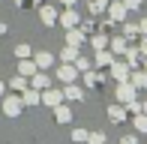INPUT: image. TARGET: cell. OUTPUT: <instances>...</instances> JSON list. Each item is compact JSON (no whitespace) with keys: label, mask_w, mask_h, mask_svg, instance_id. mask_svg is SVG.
I'll return each mask as SVG.
<instances>
[{"label":"cell","mask_w":147,"mask_h":144,"mask_svg":"<svg viewBox=\"0 0 147 144\" xmlns=\"http://www.w3.org/2000/svg\"><path fill=\"white\" fill-rule=\"evenodd\" d=\"M63 102V90H54V87H45L42 93H39V105H48V108H54Z\"/></svg>","instance_id":"1"},{"label":"cell","mask_w":147,"mask_h":144,"mask_svg":"<svg viewBox=\"0 0 147 144\" xmlns=\"http://www.w3.org/2000/svg\"><path fill=\"white\" fill-rule=\"evenodd\" d=\"M135 93L138 90L132 87V81H117V102L120 105H129V102L135 99Z\"/></svg>","instance_id":"2"},{"label":"cell","mask_w":147,"mask_h":144,"mask_svg":"<svg viewBox=\"0 0 147 144\" xmlns=\"http://www.w3.org/2000/svg\"><path fill=\"white\" fill-rule=\"evenodd\" d=\"M21 108H24L21 93H18V96H3V114H6V117H18V114H21Z\"/></svg>","instance_id":"3"},{"label":"cell","mask_w":147,"mask_h":144,"mask_svg":"<svg viewBox=\"0 0 147 144\" xmlns=\"http://www.w3.org/2000/svg\"><path fill=\"white\" fill-rule=\"evenodd\" d=\"M57 78H60L63 84H72V81L78 78V69H75V63H60V66H57Z\"/></svg>","instance_id":"4"},{"label":"cell","mask_w":147,"mask_h":144,"mask_svg":"<svg viewBox=\"0 0 147 144\" xmlns=\"http://www.w3.org/2000/svg\"><path fill=\"white\" fill-rule=\"evenodd\" d=\"M57 21L63 24L66 30H69V27H78V24H81V18H78V12H75V9H72V6H69V9H66L63 15H57Z\"/></svg>","instance_id":"5"},{"label":"cell","mask_w":147,"mask_h":144,"mask_svg":"<svg viewBox=\"0 0 147 144\" xmlns=\"http://www.w3.org/2000/svg\"><path fill=\"white\" fill-rule=\"evenodd\" d=\"M66 42H69V45H78V48H81V45L87 42V33H84L81 27H69V30H66Z\"/></svg>","instance_id":"6"},{"label":"cell","mask_w":147,"mask_h":144,"mask_svg":"<svg viewBox=\"0 0 147 144\" xmlns=\"http://www.w3.org/2000/svg\"><path fill=\"white\" fill-rule=\"evenodd\" d=\"M63 99H69V102H81V99H84V90L78 87L75 81H72V84H66V87H63Z\"/></svg>","instance_id":"7"},{"label":"cell","mask_w":147,"mask_h":144,"mask_svg":"<svg viewBox=\"0 0 147 144\" xmlns=\"http://www.w3.org/2000/svg\"><path fill=\"white\" fill-rule=\"evenodd\" d=\"M30 87H36V90H45V87H51V78L45 75L42 69H36V72L30 75Z\"/></svg>","instance_id":"8"},{"label":"cell","mask_w":147,"mask_h":144,"mask_svg":"<svg viewBox=\"0 0 147 144\" xmlns=\"http://www.w3.org/2000/svg\"><path fill=\"white\" fill-rule=\"evenodd\" d=\"M129 63H117V60H111V75L117 78V81H129Z\"/></svg>","instance_id":"9"},{"label":"cell","mask_w":147,"mask_h":144,"mask_svg":"<svg viewBox=\"0 0 147 144\" xmlns=\"http://www.w3.org/2000/svg\"><path fill=\"white\" fill-rule=\"evenodd\" d=\"M33 63H36L39 69H51V66H54V54H48V51H36V54H33Z\"/></svg>","instance_id":"10"},{"label":"cell","mask_w":147,"mask_h":144,"mask_svg":"<svg viewBox=\"0 0 147 144\" xmlns=\"http://www.w3.org/2000/svg\"><path fill=\"white\" fill-rule=\"evenodd\" d=\"M39 18H42L45 27H51V24H57V9L54 6H39Z\"/></svg>","instance_id":"11"},{"label":"cell","mask_w":147,"mask_h":144,"mask_svg":"<svg viewBox=\"0 0 147 144\" xmlns=\"http://www.w3.org/2000/svg\"><path fill=\"white\" fill-rule=\"evenodd\" d=\"M39 93H42V90H36V87H24V90H21L24 108H27V105H39Z\"/></svg>","instance_id":"12"},{"label":"cell","mask_w":147,"mask_h":144,"mask_svg":"<svg viewBox=\"0 0 147 144\" xmlns=\"http://www.w3.org/2000/svg\"><path fill=\"white\" fill-rule=\"evenodd\" d=\"M129 81H132V87H135V90H147V72H144V69L129 72Z\"/></svg>","instance_id":"13"},{"label":"cell","mask_w":147,"mask_h":144,"mask_svg":"<svg viewBox=\"0 0 147 144\" xmlns=\"http://www.w3.org/2000/svg\"><path fill=\"white\" fill-rule=\"evenodd\" d=\"M36 69H39V66L33 63V57H21V60H18V72H21L24 78H30V75H33Z\"/></svg>","instance_id":"14"},{"label":"cell","mask_w":147,"mask_h":144,"mask_svg":"<svg viewBox=\"0 0 147 144\" xmlns=\"http://www.w3.org/2000/svg\"><path fill=\"white\" fill-rule=\"evenodd\" d=\"M108 15L114 18V21H123V18H126V3H123V0L111 3V6H108Z\"/></svg>","instance_id":"15"},{"label":"cell","mask_w":147,"mask_h":144,"mask_svg":"<svg viewBox=\"0 0 147 144\" xmlns=\"http://www.w3.org/2000/svg\"><path fill=\"white\" fill-rule=\"evenodd\" d=\"M54 120H57V123H69V120H72L69 105H63V102H60V105H54Z\"/></svg>","instance_id":"16"},{"label":"cell","mask_w":147,"mask_h":144,"mask_svg":"<svg viewBox=\"0 0 147 144\" xmlns=\"http://www.w3.org/2000/svg\"><path fill=\"white\" fill-rule=\"evenodd\" d=\"M75 57H78V45L66 42V48H60V60L63 63H75Z\"/></svg>","instance_id":"17"},{"label":"cell","mask_w":147,"mask_h":144,"mask_svg":"<svg viewBox=\"0 0 147 144\" xmlns=\"http://www.w3.org/2000/svg\"><path fill=\"white\" fill-rule=\"evenodd\" d=\"M108 117H111V123H123L126 120V105H111Z\"/></svg>","instance_id":"18"},{"label":"cell","mask_w":147,"mask_h":144,"mask_svg":"<svg viewBox=\"0 0 147 144\" xmlns=\"http://www.w3.org/2000/svg\"><path fill=\"white\" fill-rule=\"evenodd\" d=\"M108 45H111V54H126V36H114V39H108Z\"/></svg>","instance_id":"19"},{"label":"cell","mask_w":147,"mask_h":144,"mask_svg":"<svg viewBox=\"0 0 147 144\" xmlns=\"http://www.w3.org/2000/svg\"><path fill=\"white\" fill-rule=\"evenodd\" d=\"M111 60H114V54H111L108 48H99L96 51V66H111Z\"/></svg>","instance_id":"20"},{"label":"cell","mask_w":147,"mask_h":144,"mask_svg":"<svg viewBox=\"0 0 147 144\" xmlns=\"http://www.w3.org/2000/svg\"><path fill=\"white\" fill-rule=\"evenodd\" d=\"M24 87H30V78H24V75H15L9 81V90H15V93H21Z\"/></svg>","instance_id":"21"},{"label":"cell","mask_w":147,"mask_h":144,"mask_svg":"<svg viewBox=\"0 0 147 144\" xmlns=\"http://www.w3.org/2000/svg\"><path fill=\"white\" fill-rule=\"evenodd\" d=\"M132 126H135L138 132H147V114H144V111H138V114L132 117Z\"/></svg>","instance_id":"22"},{"label":"cell","mask_w":147,"mask_h":144,"mask_svg":"<svg viewBox=\"0 0 147 144\" xmlns=\"http://www.w3.org/2000/svg\"><path fill=\"white\" fill-rule=\"evenodd\" d=\"M12 51H15V57H18V60H21V57H33V48H30V45H15V48H12Z\"/></svg>","instance_id":"23"},{"label":"cell","mask_w":147,"mask_h":144,"mask_svg":"<svg viewBox=\"0 0 147 144\" xmlns=\"http://www.w3.org/2000/svg\"><path fill=\"white\" fill-rule=\"evenodd\" d=\"M108 9V0H90V12L93 15H99V12Z\"/></svg>","instance_id":"24"},{"label":"cell","mask_w":147,"mask_h":144,"mask_svg":"<svg viewBox=\"0 0 147 144\" xmlns=\"http://www.w3.org/2000/svg\"><path fill=\"white\" fill-rule=\"evenodd\" d=\"M90 42H93V48H96V51H99V48H108V36H102V33H96Z\"/></svg>","instance_id":"25"},{"label":"cell","mask_w":147,"mask_h":144,"mask_svg":"<svg viewBox=\"0 0 147 144\" xmlns=\"http://www.w3.org/2000/svg\"><path fill=\"white\" fill-rule=\"evenodd\" d=\"M138 60H141V57H138V51H135V48H126V63H129V69L138 66Z\"/></svg>","instance_id":"26"},{"label":"cell","mask_w":147,"mask_h":144,"mask_svg":"<svg viewBox=\"0 0 147 144\" xmlns=\"http://www.w3.org/2000/svg\"><path fill=\"white\" fill-rule=\"evenodd\" d=\"M75 69H78V72H87V69H90V60L78 54V57H75Z\"/></svg>","instance_id":"27"},{"label":"cell","mask_w":147,"mask_h":144,"mask_svg":"<svg viewBox=\"0 0 147 144\" xmlns=\"http://www.w3.org/2000/svg\"><path fill=\"white\" fill-rule=\"evenodd\" d=\"M87 129H75V132H72V141H78V144H84V141H87Z\"/></svg>","instance_id":"28"},{"label":"cell","mask_w":147,"mask_h":144,"mask_svg":"<svg viewBox=\"0 0 147 144\" xmlns=\"http://www.w3.org/2000/svg\"><path fill=\"white\" fill-rule=\"evenodd\" d=\"M87 144H105V135L102 132H90L87 135Z\"/></svg>","instance_id":"29"},{"label":"cell","mask_w":147,"mask_h":144,"mask_svg":"<svg viewBox=\"0 0 147 144\" xmlns=\"http://www.w3.org/2000/svg\"><path fill=\"white\" fill-rule=\"evenodd\" d=\"M84 81H87L90 87H96V84H99V75H96V72H90V69H87V72H84Z\"/></svg>","instance_id":"30"},{"label":"cell","mask_w":147,"mask_h":144,"mask_svg":"<svg viewBox=\"0 0 147 144\" xmlns=\"http://www.w3.org/2000/svg\"><path fill=\"white\" fill-rule=\"evenodd\" d=\"M135 33H138V27H132V24H126V27H123V36H126V39H132Z\"/></svg>","instance_id":"31"},{"label":"cell","mask_w":147,"mask_h":144,"mask_svg":"<svg viewBox=\"0 0 147 144\" xmlns=\"http://www.w3.org/2000/svg\"><path fill=\"white\" fill-rule=\"evenodd\" d=\"M126 9H141V0H123Z\"/></svg>","instance_id":"32"},{"label":"cell","mask_w":147,"mask_h":144,"mask_svg":"<svg viewBox=\"0 0 147 144\" xmlns=\"http://www.w3.org/2000/svg\"><path fill=\"white\" fill-rule=\"evenodd\" d=\"M120 144H138V138H135V135H123V138H120Z\"/></svg>","instance_id":"33"},{"label":"cell","mask_w":147,"mask_h":144,"mask_svg":"<svg viewBox=\"0 0 147 144\" xmlns=\"http://www.w3.org/2000/svg\"><path fill=\"white\" fill-rule=\"evenodd\" d=\"M138 51H141V54H147V39H141V48H138Z\"/></svg>","instance_id":"34"},{"label":"cell","mask_w":147,"mask_h":144,"mask_svg":"<svg viewBox=\"0 0 147 144\" xmlns=\"http://www.w3.org/2000/svg\"><path fill=\"white\" fill-rule=\"evenodd\" d=\"M138 30H141V33L147 36V18H144V21H141V27H138Z\"/></svg>","instance_id":"35"},{"label":"cell","mask_w":147,"mask_h":144,"mask_svg":"<svg viewBox=\"0 0 147 144\" xmlns=\"http://www.w3.org/2000/svg\"><path fill=\"white\" fill-rule=\"evenodd\" d=\"M60 3H63V6H75V0H60Z\"/></svg>","instance_id":"36"},{"label":"cell","mask_w":147,"mask_h":144,"mask_svg":"<svg viewBox=\"0 0 147 144\" xmlns=\"http://www.w3.org/2000/svg\"><path fill=\"white\" fill-rule=\"evenodd\" d=\"M3 33H6V24H3V21H0V36H3Z\"/></svg>","instance_id":"37"},{"label":"cell","mask_w":147,"mask_h":144,"mask_svg":"<svg viewBox=\"0 0 147 144\" xmlns=\"http://www.w3.org/2000/svg\"><path fill=\"white\" fill-rule=\"evenodd\" d=\"M3 93H6V84H3V81H0V96H3Z\"/></svg>","instance_id":"38"},{"label":"cell","mask_w":147,"mask_h":144,"mask_svg":"<svg viewBox=\"0 0 147 144\" xmlns=\"http://www.w3.org/2000/svg\"><path fill=\"white\" fill-rule=\"evenodd\" d=\"M141 111H144V114H147V102H144V105H141Z\"/></svg>","instance_id":"39"},{"label":"cell","mask_w":147,"mask_h":144,"mask_svg":"<svg viewBox=\"0 0 147 144\" xmlns=\"http://www.w3.org/2000/svg\"><path fill=\"white\" fill-rule=\"evenodd\" d=\"M144 72H147V63H144Z\"/></svg>","instance_id":"40"}]
</instances>
